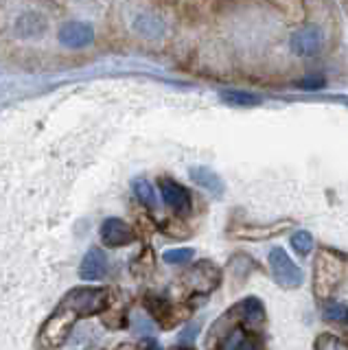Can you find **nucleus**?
Returning <instances> with one entry per match:
<instances>
[{
	"instance_id": "1",
	"label": "nucleus",
	"mask_w": 348,
	"mask_h": 350,
	"mask_svg": "<svg viewBox=\"0 0 348 350\" xmlns=\"http://www.w3.org/2000/svg\"><path fill=\"white\" fill-rule=\"evenodd\" d=\"M346 265H348V256L340 250L333 247H320L315 252L313 258V295L318 300L326 302L331 300V295L335 289L340 287L344 276H346Z\"/></svg>"
},
{
	"instance_id": "2",
	"label": "nucleus",
	"mask_w": 348,
	"mask_h": 350,
	"mask_svg": "<svg viewBox=\"0 0 348 350\" xmlns=\"http://www.w3.org/2000/svg\"><path fill=\"white\" fill-rule=\"evenodd\" d=\"M81 320V315L77 311H72L70 306L57 304V309L53 311L44 324L40 326L38 333V346L42 348H59L66 344V339L72 333V326Z\"/></svg>"
},
{
	"instance_id": "3",
	"label": "nucleus",
	"mask_w": 348,
	"mask_h": 350,
	"mask_svg": "<svg viewBox=\"0 0 348 350\" xmlns=\"http://www.w3.org/2000/svg\"><path fill=\"white\" fill-rule=\"evenodd\" d=\"M143 306L145 311L154 317V322H158V326L162 331H171L176 328L180 322L189 320L193 309L189 304H178V302H171L167 300L165 295H158V293H145L143 295Z\"/></svg>"
},
{
	"instance_id": "4",
	"label": "nucleus",
	"mask_w": 348,
	"mask_h": 350,
	"mask_svg": "<svg viewBox=\"0 0 348 350\" xmlns=\"http://www.w3.org/2000/svg\"><path fill=\"white\" fill-rule=\"evenodd\" d=\"M59 304L70 306L81 317H90V315H101V311H105L112 304V295L110 289L103 287H75L64 295Z\"/></svg>"
},
{
	"instance_id": "5",
	"label": "nucleus",
	"mask_w": 348,
	"mask_h": 350,
	"mask_svg": "<svg viewBox=\"0 0 348 350\" xmlns=\"http://www.w3.org/2000/svg\"><path fill=\"white\" fill-rule=\"evenodd\" d=\"M180 282L191 293L209 295L222 284V269L213 260H198L180 276Z\"/></svg>"
},
{
	"instance_id": "6",
	"label": "nucleus",
	"mask_w": 348,
	"mask_h": 350,
	"mask_svg": "<svg viewBox=\"0 0 348 350\" xmlns=\"http://www.w3.org/2000/svg\"><path fill=\"white\" fill-rule=\"evenodd\" d=\"M269 262V271L274 276L276 284L282 289H298L302 280H304V273L302 269L289 258V254L282 247H274L269 252L267 256Z\"/></svg>"
},
{
	"instance_id": "7",
	"label": "nucleus",
	"mask_w": 348,
	"mask_h": 350,
	"mask_svg": "<svg viewBox=\"0 0 348 350\" xmlns=\"http://www.w3.org/2000/svg\"><path fill=\"white\" fill-rule=\"evenodd\" d=\"M158 191H160V197L165 206L169 211H173V215H189L191 208H193V197L189 193V189H184L180 182H176L169 175H162L158 180Z\"/></svg>"
},
{
	"instance_id": "8",
	"label": "nucleus",
	"mask_w": 348,
	"mask_h": 350,
	"mask_svg": "<svg viewBox=\"0 0 348 350\" xmlns=\"http://www.w3.org/2000/svg\"><path fill=\"white\" fill-rule=\"evenodd\" d=\"M293 224L289 219H282V221H271V224H241L237 228H228V237L237 239V241H267L274 239L278 234L285 232L287 228H291Z\"/></svg>"
},
{
	"instance_id": "9",
	"label": "nucleus",
	"mask_w": 348,
	"mask_h": 350,
	"mask_svg": "<svg viewBox=\"0 0 348 350\" xmlns=\"http://www.w3.org/2000/svg\"><path fill=\"white\" fill-rule=\"evenodd\" d=\"M101 241L105 247H125V245H132L138 241V230L134 226H129L123 219H116V217H110L105 219L101 224Z\"/></svg>"
},
{
	"instance_id": "10",
	"label": "nucleus",
	"mask_w": 348,
	"mask_h": 350,
	"mask_svg": "<svg viewBox=\"0 0 348 350\" xmlns=\"http://www.w3.org/2000/svg\"><path fill=\"white\" fill-rule=\"evenodd\" d=\"M57 40L62 46H66L70 51H81L94 42V29H92V25H88V22L70 20V22H64L59 27Z\"/></svg>"
},
{
	"instance_id": "11",
	"label": "nucleus",
	"mask_w": 348,
	"mask_h": 350,
	"mask_svg": "<svg viewBox=\"0 0 348 350\" xmlns=\"http://www.w3.org/2000/svg\"><path fill=\"white\" fill-rule=\"evenodd\" d=\"M322 31L318 27H304L291 36V51L300 57H313L322 51Z\"/></svg>"
},
{
	"instance_id": "12",
	"label": "nucleus",
	"mask_w": 348,
	"mask_h": 350,
	"mask_svg": "<svg viewBox=\"0 0 348 350\" xmlns=\"http://www.w3.org/2000/svg\"><path fill=\"white\" fill-rule=\"evenodd\" d=\"M107 273V256L101 247H90L79 265V278L85 282L101 280Z\"/></svg>"
},
{
	"instance_id": "13",
	"label": "nucleus",
	"mask_w": 348,
	"mask_h": 350,
	"mask_svg": "<svg viewBox=\"0 0 348 350\" xmlns=\"http://www.w3.org/2000/svg\"><path fill=\"white\" fill-rule=\"evenodd\" d=\"M49 31V22L46 18L38 14V11H27L23 14L14 25V33L20 40H38Z\"/></svg>"
},
{
	"instance_id": "14",
	"label": "nucleus",
	"mask_w": 348,
	"mask_h": 350,
	"mask_svg": "<svg viewBox=\"0 0 348 350\" xmlns=\"http://www.w3.org/2000/svg\"><path fill=\"white\" fill-rule=\"evenodd\" d=\"M260 346H265V342L258 337V333L247 331L245 326H239L217 346V350H243V348H260Z\"/></svg>"
},
{
	"instance_id": "15",
	"label": "nucleus",
	"mask_w": 348,
	"mask_h": 350,
	"mask_svg": "<svg viewBox=\"0 0 348 350\" xmlns=\"http://www.w3.org/2000/svg\"><path fill=\"white\" fill-rule=\"evenodd\" d=\"M156 262H158L156 252L147 245V247H143V250L138 252V256L132 258L129 271H132V276H136L140 280H147V278H151L156 273Z\"/></svg>"
},
{
	"instance_id": "16",
	"label": "nucleus",
	"mask_w": 348,
	"mask_h": 350,
	"mask_svg": "<svg viewBox=\"0 0 348 350\" xmlns=\"http://www.w3.org/2000/svg\"><path fill=\"white\" fill-rule=\"evenodd\" d=\"M134 31L138 36H143L147 40H154V38H160L162 33H165V22L156 16H149V14H143L134 20Z\"/></svg>"
},
{
	"instance_id": "17",
	"label": "nucleus",
	"mask_w": 348,
	"mask_h": 350,
	"mask_svg": "<svg viewBox=\"0 0 348 350\" xmlns=\"http://www.w3.org/2000/svg\"><path fill=\"white\" fill-rule=\"evenodd\" d=\"M189 175L193 178L195 184H200L202 189H206L209 193H217V195H219L224 191L222 180L217 178V173H213L211 169H206V167H193L189 171Z\"/></svg>"
},
{
	"instance_id": "18",
	"label": "nucleus",
	"mask_w": 348,
	"mask_h": 350,
	"mask_svg": "<svg viewBox=\"0 0 348 350\" xmlns=\"http://www.w3.org/2000/svg\"><path fill=\"white\" fill-rule=\"evenodd\" d=\"M222 101H226L232 107H256L260 105V96L252 94V92H243V90H224Z\"/></svg>"
},
{
	"instance_id": "19",
	"label": "nucleus",
	"mask_w": 348,
	"mask_h": 350,
	"mask_svg": "<svg viewBox=\"0 0 348 350\" xmlns=\"http://www.w3.org/2000/svg\"><path fill=\"white\" fill-rule=\"evenodd\" d=\"M101 322L105 328L110 331H121V328H127V311L125 309H116V306H107L105 311H101Z\"/></svg>"
},
{
	"instance_id": "20",
	"label": "nucleus",
	"mask_w": 348,
	"mask_h": 350,
	"mask_svg": "<svg viewBox=\"0 0 348 350\" xmlns=\"http://www.w3.org/2000/svg\"><path fill=\"white\" fill-rule=\"evenodd\" d=\"M132 189H134L136 200L143 206H147L149 211H154V208H156V191H154V186H151L147 180L140 178V180L132 182Z\"/></svg>"
},
{
	"instance_id": "21",
	"label": "nucleus",
	"mask_w": 348,
	"mask_h": 350,
	"mask_svg": "<svg viewBox=\"0 0 348 350\" xmlns=\"http://www.w3.org/2000/svg\"><path fill=\"white\" fill-rule=\"evenodd\" d=\"M322 317H324V320H329V322L348 324V306L340 304V302H333V300H326L324 309H322Z\"/></svg>"
},
{
	"instance_id": "22",
	"label": "nucleus",
	"mask_w": 348,
	"mask_h": 350,
	"mask_svg": "<svg viewBox=\"0 0 348 350\" xmlns=\"http://www.w3.org/2000/svg\"><path fill=\"white\" fill-rule=\"evenodd\" d=\"M160 230H162V232H165L167 237H176V239H187V237L191 234L189 226L182 221L180 215H176V217L167 219V221L160 226Z\"/></svg>"
},
{
	"instance_id": "23",
	"label": "nucleus",
	"mask_w": 348,
	"mask_h": 350,
	"mask_svg": "<svg viewBox=\"0 0 348 350\" xmlns=\"http://www.w3.org/2000/svg\"><path fill=\"white\" fill-rule=\"evenodd\" d=\"M193 256H195L193 247H173L162 254V258H165V262H169V265H187V262L193 260Z\"/></svg>"
},
{
	"instance_id": "24",
	"label": "nucleus",
	"mask_w": 348,
	"mask_h": 350,
	"mask_svg": "<svg viewBox=\"0 0 348 350\" xmlns=\"http://www.w3.org/2000/svg\"><path fill=\"white\" fill-rule=\"evenodd\" d=\"M291 247L298 252L300 256H307L309 252L313 250V237L307 230H298L296 234L291 237Z\"/></svg>"
},
{
	"instance_id": "25",
	"label": "nucleus",
	"mask_w": 348,
	"mask_h": 350,
	"mask_svg": "<svg viewBox=\"0 0 348 350\" xmlns=\"http://www.w3.org/2000/svg\"><path fill=\"white\" fill-rule=\"evenodd\" d=\"M313 346L318 350H324V348H348V342H342V339L337 337L335 333H322L313 342Z\"/></svg>"
},
{
	"instance_id": "26",
	"label": "nucleus",
	"mask_w": 348,
	"mask_h": 350,
	"mask_svg": "<svg viewBox=\"0 0 348 350\" xmlns=\"http://www.w3.org/2000/svg\"><path fill=\"white\" fill-rule=\"evenodd\" d=\"M326 85V79L324 77H304V79L296 81V88H300V90H322V88Z\"/></svg>"
},
{
	"instance_id": "27",
	"label": "nucleus",
	"mask_w": 348,
	"mask_h": 350,
	"mask_svg": "<svg viewBox=\"0 0 348 350\" xmlns=\"http://www.w3.org/2000/svg\"><path fill=\"white\" fill-rule=\"evenodd\" d=\"M198 333H200V322H193L191 326H187L180 335V346H193Z\"/></svg>"
},
{
	"instance_id": "28",
	"label": "nucleus",
	"mask_w": 348,
	"mask_h": 350,
	"mask_svg": "<svg viewBox=\"0 0 348 350\" xmlns=\"http://www.w3.org/2000/svg\"><path fill=\"white\" fill-rule=\"evenodd\" d=\"M156 3H158V5H167V7H169V5H176L178 0H156Z\"/></svg>"
}]
</instances>
